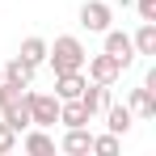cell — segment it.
Returning <instances> with one entry per match:
<instances>
[{"label": "cell", "instance_id": "obj_1", "mask_svg": "<svg viewBox=\"0 0 156 156\" xmlns=\"http://www.w3.org/2000/svg\"><path fill=\"white\" fill-rule=\"evenodd\" d=\"M84 59H89V51L76 34H59L55 42H47V63H51L55 76L59 72H84Z\"/></svg>", "mask_w": 156, "mask_h": 156}, {"label": "cell", "instance_id": "obj_2", "mask_svg": "<svg viewBox=\"0 0 156 156\" xmlns=\"http://www.w3.org/2000/svg\"><path fill=\"white\" fill-rule=\"evenodd\" d=\"M26 105H30L34 127H55V122H59V97H55V93H34V89H26Z\"/></svg>", "mask_w": 156, "mask_h": 156}, {"label": "cell", "instance_id": "obj_3", "mask_svg": "<svg viewBox=\"0 0 156 156\" xmlns=\"http://www.w3.org/2000/svg\"><path fill=\"white\" fill-rule=\"evenodd\" d=\"M101 51H105V55H114L122 72H127L135 59H139V55H135V42H131V34H127V30H114V26L101 34Z\"/></svg>", "mask_w": 156, "mask_h": 156}, {"label": "cell", "instance_id": "obj_4", "mask_svg": "<svg viewBox=\"0 0 156 156\" xmlns=\"http://www.w3.org/2000/svg\"><path fill=\"white\" fill-rule=\"evenodd\" d=\"M114 21V9L105 4V0H84L80 4V26L89 30V34H105Z\"/></svg>", "mask_w": 156, "mask_h": 156}, {"label": "cell", "instance_id": "obj_5", "mask_svg": "<svg viewBox=\"0 0 156 156\" xmlns=\"http://www.w3.org/2000/svg\"><path fill=\"white\" fill-rule=\"evenodd\" d=\"M84 68H89V80H93V84H114V80L122 76V68H118V59H114V55H89V59H84Z\"/></svg>", "mask_w": 156, "mask_h": 156}, {"label": "cell", "instance_id": "obj_6", "mask_svg": "<svg viewBox=\"0 0 156 156\" xmlns=\"http://www.w3.org/2000/svg\"><path fill=\"white\" fill-rule=\"evenodd\" d=\"M17 144H21V152H30V156H55V139L47 135V127H26Z\"/></svg>", "mask_w": 156, "mask_h": 156}, {"label": "cell", "instance_id": "obj_7", "mask_svg": "<svg viewBox=\"0 0 156 156\" xmlns=\"http://www.w3.org/2000/svg\"><path fill=\"white\" fill-rule=\"evenodd\" d=\"M76 101L84 105V110H89V118H97L105 105L114 101V93H110V84H93V80H89V84L80 89V97H76Z\"/></svg>", "mask_w": 156, "mask_h": 156}, {"label": "cell", "instance_id": "obj_8", "mask_svg": "<svg viewBox=\"0 0 156 156\" xmlns=\"http://www.w3.org/2000/svg\"><path fill=\"white\" fill-rule=\"evenodd\" d=\"M34 72H38V68L26 63L21 55H13L9 63H0V76L9 80V84H17V89H30V84H34Z\"/></svg>", "mask_w": 156, "mask_h": 156}, {"label": "cell", "instance_id": "obj_9", "mask_svg": "<svg viewBox=\"0 0 156 156\" xmlns=\"http://www.w3.org/2000/svg\"><path fill=\"white\" fill-rule=\"evenodd\" d=\"M127 110L135 114V118H156V93L148 89V84H139V89H131V97H127Z\"/></svg>", "mask_w": 156, "mask_h": 156}, {"label": "cell", "instance_id": "obj_10", "mask_svg": "<svg viewBox=\"0 0 156 156\" xmlns=\"http://www.w3.org/2000/svg\"><path fill=\"white\" fill-rule=\"evenodd\" d=\"M89 148H93L89 127H68V135L59 139V152H68V156H89Z\"/></svg>", "mask_w": 156, "mask_h": 156}, {"label": "cell", "instance_id": "obj_11", "mask_svg": "<svg viewBox=\"0 0 156 156\" xmlns=\"http://www.w3.org/2000/svg\"><path fill=\"white\" fill-rule=\"evenodd\" d=\"M84 84H89L84 72H59V76H55V97H59V101H72V97H80Z\"/></svg>", "mask_w": 156, "mask_h": 156}, {"label": "cell", "instance_id": "obj_12", "mask_svg": "<svg viewBox=\"0 0 156 156\" xmlns=\"http://www.w3.org/2000/svg\"><path fill=\"white\" fill-rule=\"evenodd\" d=\"M0 118H4V122H9L13 131H17V135H21L26 127H34V118H30V105H26V93H21V101L4 105V110H0Z\"/></svg>", "mask_w": 156, "mask_h": 156}, {"label": "cell", "instance_id": "obj_13", "mask_svg": "<svg viewBox=\"0 0 156 156\" xmlns=\"http://www.w3.org/2000/svg\"><path fill=\"white\" fill-rule=\"evenodd\" d=\"M101 114H105V127L114 131V135H127V131H131V122H135V114H131L127 105H118V101H110Z\"/></svg>", "mask_w": 156, "mask_h": 156}, {"label": "cell", "instance_id": "obj_14", "mask_svg": "<svg viewBox=\"0 0 156 156\" xmlns=\"http://www.w3.org/2000/svg\"><path fill=\"white\" fill-rule=\"evenodd\" d=\"M59 122H63V127H89L93 118H89V110L72 97V101H59Z\"/></svg>", "mask_w": 156, "mask_h": 156}, {"label": "cell", "instance_id": "obj_15", "mask_svg": "<svg viewBox=\"0 0 156 156\" xmlns=\"http://www.w3.org/2000/svg\"><path fill=\"white\" fill-rule=\"evenodd\" d=\"M131 42H135V55H156V21H144L131 34Z\"/></svg>", "mask_w": 156, "mask_h": 156}, {"label": "cell", "instance_id": "obj_16", "mask_svg": "<svg viewBox=\"0 0 156 156\" xmlns=\"http://www.w3.org/2000/svg\"><path fill=\"white\" fill-rule=\"evenodd\" d=\"M21 59H26V63H34V68H42V63H47V38L30 34L26 42H21Z\"/></svg>", "mask_w": 156, "mask_h": 156}, {"label": "cell", "instance_id": "obj_17", "mask_svg": "<svg viewBox=\"0 0 156 156\" xmlns=\"http://www.w3.org/2000/svg\"><path fill=\"white\" fill-rule=\"evenodd\" d=\"M118 148H122V144H118V135H114V131H105V135H93V148H89V152H97V156H118Z\"/></svg>", "mask_w": 156, "mask_h": 156}, {"label": "cell", "instance_id": "obj_18", "mask_svg": "<svg viewBox=\"0 0 156 156\" xmlns=\"http://www.w3.org/2000/svg\"><path fill=\"white\" fill-rule=\"evenodd\" d=\"M13 148H17V131H13L4 118H0V156H4V152H13Z\"/></svg>", "mask_w": 156, "mask_h": 156}, {"label": "cell", "instance_id": "obj_19", "mask_svg": "<svg viewBox=\"0 0 156 156\" xmlns=\"http://www.w3.org/2000/svg\"><path fill=\"white\" fill-rule=\"evenodd\" d=\"M135 9H139V17L144 21H156V0H131Z\"/></svg>", "mask_w": 156, "mask_h": 156}, {"label": "cell", "instance_id": "obj_20", "mask_svg": "<svg viewBox=\"0 0 156 156\" xmlns=\"http://www.w3.org/2000/svg\"><path fill=\"white\" fill-rule=\"evenodd\" d=\"M0 80H4V76H0Z\"/></svg>", "mask_w": 156, "mask_h": 156}]
</instances>
